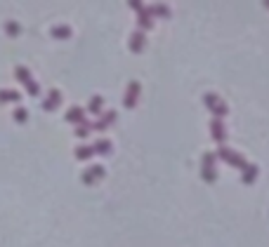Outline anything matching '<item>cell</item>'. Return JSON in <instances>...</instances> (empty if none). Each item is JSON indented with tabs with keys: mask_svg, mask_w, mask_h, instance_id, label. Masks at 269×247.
<instances>
[{
	"mask_svg": "<svg viewBox=\"0 0 269 247\" xmlns=\"http://www.w3.org/2000/svg\"><path fill=\"white\" fill-rule=\"evenodd\" d=\"M215 158H220V160H224L227 165H232V167H239V170H246L248 167V163H246V158H243L241 153H236V151H232V149H227V146H220V151L215 153Z\"/></svg>",
	"mask_w": 269,
	"mask_h": 247,
	"instance_id": "obj_1",
	"label": "cell"
},
{
	"mask_svg": "<svg viewBox=\"0 0 269 247\" xmlns=\"http://www.w3.org/2000/svg\"><path fill=\"white\" fill-rule=\"evenodd\" d=\"M203 104H206V109L210 111V113H213L217 120H222V118L229 113V106L222 102L217 94H206V96H203Z\"/></svg>",
	"mask_w": 269,
	"mask_h": 247,
	"instance_id": "obj_2",
	"label": "cell"
},
{
	"mask_svg": "<svg viewBox=\"0 0 269 247\" xmlns=\"http://www.w3.org/2000/svg\"><path fill=\"white\" fill-rule=\"evenodd\" d=\"M215 153H206L203 156V165H201V174L206 179L208 184H213L215 179H217V172H215Z\"/></svg>",
	"mask_w": 269,
	"mask_h": 247,
	"instance_id": "obj_3",
	"label": "cell"
},
{
	"mask_svg": "<svg viewBox=\"0 0 269 247\" xmlns=\"http://www.w3.org/2000/svg\"><path fill=\"white\" fill-rule=\"evenodd\" d=\"M139 92H142V85H139L137 80H132L130 85H128L125 96H123V106H125V109H135V104H137V99H139Z\"/></svg>",
	"mask_w": 269,
	"mask_h": 247,
	"instance_id": "obj_4",
	"label": "cell"
},
{
	"mask_svg": "<svg viewBox=\"0 0 269 247\" xmlns=\"http://www.w3.org/2000/svg\"><path fill=\"white\" fill-rule=\"evenodd\" d=\"M210 137L220 146H224V141H227V127H224V123L217 120V118H213V123H210Z\"/></svg>",
	"mask_w": 269,
	"mask_h": 247,
	"instance_id": "obj_5",
	"label": "cell"
},
{
	"mask_svg": "<svg viewBox=\"0 0 269 247\" xmlns=\"http://www.w3.org/2000/svg\"><path fill=\"white\" fill-rule=\"evenodd\" d=\"M116 118H118V113H116V111H106V113H104V116L99 118L97 123H92V130H97V132H104V130H106V127H111V125L116 123Z\"/></svg>",
	"mask_w": 269,
	"mask_h": 247,
	"instance_id": "obj_6",
	"label": "cell"
},
{
	"mask_svg": "<svg viewBox=\"0 0 269 247\" xmlns=\"http://www.w3.org/2000/svg\"><path fill=\"white\" fill-rule=\"evenodd\" d=\"M81 179H83V184H88V186L95 184L97 179H104V167L102 165H92V167H88V170L83 172V177Z\"/></svg>",
	"mask_w": 269,
	"mask_h": 247,
	"instance_id": "obj_7",
	"label": "cell"
},
{
	"mask_svg": "<svg viewBox=\"0 0 269 247\" xmlns=\"http://www.w3.org/2000/svg\"><path fill=\"white\" fill-rule=\"evenodd\" d=\"M146 47V38H144V33L142 31H135V33L130 35V50L135 52V55H139L142 50Z\"/></svg>",
	"mask_w": 269,
	"mask_h": 247,
	"instance_id": "obj_8",
	"label": "cell"
},
{
	"mask_svg": "<svg viewBox=\"0 0 269 247\" xmlns=\"http://www.w3.org/2000/svg\"><path fill=\"white\" fill-rule=\"evenodd\" d=\"M59 104H62V92H59V89H50L48 99L43 102V109H45V111H55Z\"/></svg>",
	"mask_w": 269,
	"mask_h": 247,
	"instance_id": "obj_9",
	"label": "cell"
},
{
	"mask_svg": "<svg viewBox=\"0 0 269 247\" xmlns=\"http://www.w3.org/2000/svg\"><path fill=\"white\" fill-rule=\"evenodd\" d=\"M83 120H85V109H83V106H73V109L66 111V123L81 125Z\"/></svg>",
	"mask_w": 269,
	"mask_h": 247,
	"instance_id": "obj_10",
	"label": "cell"
},
{
	"mask_svg": "<svg viewBox=\"0 0 269 247\" xmlns=\"http://www.w3.org/2000/svg\"><path fill=\"white\" fill-rule=\"evenodd\" d=\"M137 19H139V26H142V33L149 31V28H153V17L149 14V7H142V10H139Z\"/></svg>",
	"mask_w": 269,
	"mask_h": 247,
	"instance_id": "obj_11",
	"label": "cell"
},
{
	"mask_svg": "<svg viewBox=\"0 0 269 247\" xmlns=\"http://www.w3.org/2000/svg\"><path fill=\"white\" fill-rule=\"evenodd\" d=\"M92 151H95V156H109V153L113 151V146H111V141H106V139H99V141L92 146Z\"/></svg>",
	"mask_w": 269,
	"mask_h": 247,
	"instance_id": "obj_12",
	"label": "cell"
},
{
	"mask_svg": "<svg viewBox=\"0 0 269 247\" xmlns=\"http://www.w3.org/2000/svg\"><path fill=\"white\" fill-rule=\"evenodd\" d=\"M50 33H52L55 40H66V38H71V28L69 26H55Z\"/></svg>",
	"mask_w": 269,
	"mask_h": 247,
	"instance_id": "obj_13",
	"label": "cell"
},
{
	"mask_svg": "<svg viewBox=\"0 0 269 247\" xmlns=\"http://www.w3.org/2000/svg\"><path fill=\"white\" fill-rule=\"evenodd\" d=\"M149 14H151V17H163V19H168V17H170V7L168 5H151L149 7Z\"/></svg>",
	"mask_w": 269,
	"mask_h": 247,
	"instance_id": "obj_14",
	"label": "cell"
},
{
	"mask_svg": "<svg viewBox=\"0 0 269 247\" xmlns=\"http://www.w3.org/2000/svg\"><path fill=\"white\" fill-rule=\"evenodd\" d=\"M7 102H19V92L17 89H0V104Z\"/></svg>",
	"mask_w": 269,
	"mask_h": 247,
	"instance_id": "obj_15",
	"label": "cell"
},
{
	"mask_svg": "<svg viewBox=\"0 0 269 247\" xmlns=\"http://www.w3.org/2000/svg\"><path fill=\"white\" fill-rule=\"evenodd\" d=\"M257 174H260V170H257L255 165H250V163H248V167L243 170V181H246V184H253V181L257 179Z\"/></svg>",
	"mask_w": 269,
	"mask_h": 247,
	"instance_id": "obj_16",
	"label": "cell"
},
{
	"mask_svg": "<svg viewBox=\"0 0 269 247\" xmlns=\"http://www.w3.org/2000/svg\"><path fill=\"white\" fill-rule=\"evenodd\" d=\"M102 109H104V99L99 94H95L92 99H90V104H88V111H90V113H102Z\"/></svg>",
	"mask_w": 269,
	"mask_h": 247,
	"instance_id": "obj_17",
	"label": "cell"
},
{
	"mask_svg": "<svg viewBox=\"0 0 269 247\" xmlns=\"http://www.w3.org/2000/svg\"><path fill=\"white\" fill-rule=\"evenodd\" d=\"M90 132H92V125H90L88 120H83L81 125H76V137H78V139H88V137H90Z\"/></svg>",
	"mask_w": 269,
	"mask_h": 247,
	"instance_id": "obj_18",
	"label": "cell"
},
{
	"mask_svg": "<svg viewBox=\"0 0 269 247\" xmlns=\"http://www.w3.org/2000/svg\"><path fill=\"white\" fill-rule=\"evenodd\" d=\"M73 153H76V158H78V160H90L92 156H95L92 146H78V149H76Z\"/></svg>",
	"mask_w": 269,
	"mask_h": 247,
	"instance_id": "obj_19",
	"label": "cell"
},
{
	"mask_svg": "<svg viewBox=\"0 0 269 247\" xmlns=\"http://www.w3.org/2000/svg\"><path fill=\"white\" fill-rule=\"evenodd\" d=\"M14 78L19 82H28L31 80V71H28L26 66H17V69H14Z\"/></svg>",
	"mask_w": 269,
	"mask_h": 247,
	"instance_id": "obj_20",
	"label": "cell"
},
{
	"mask_svg": "<svg viewBox=\"0 0 269 247\" xmlns=\"http://www.w3.org/2000/svg\"><path fill=\"white\" fill-rule=\"evenodd\" d=\"M5 31H7V35H12V38H14V35L21 33V26L17 24V21H7V24H5Z\"/></svg>",
	"mask_w": 269,
	"mask_h": 247,
	"instance_id": "obj_21",
	"label": "cell"
},
{
	"mask_svg": "<svg viewBox=\"0 0 269 247\" xmlns=\"http://www.w3.org/2000/svg\"><path fill=\"white\" fill-rule=\"evenodd\" d=\"M24 85H26V92H28L31 96H38V94H41V87H38V82H35L33 78H31L28 82H24Z\"/></svg>",
	"mask_w": 269,
	"mask_h": 247,
	"instance_id": "obj_22",
	"label": "cell"
},
{
	"mask_svg": "<svg viewBox=\"0 0 269 247\" xmlns=\"http://www.w3.org/2000/svg\"><path fill=\"white\" fill-rule=\"evenodd\" d=\"M26 118H28L26 109H17V111H14V120H17V123H26Z\"/></svg>",
	"mask_w": 269,
	"mask_h": 247,
	"instance_id": "obj_23",
	"label": "cell"
}]
</instances>
